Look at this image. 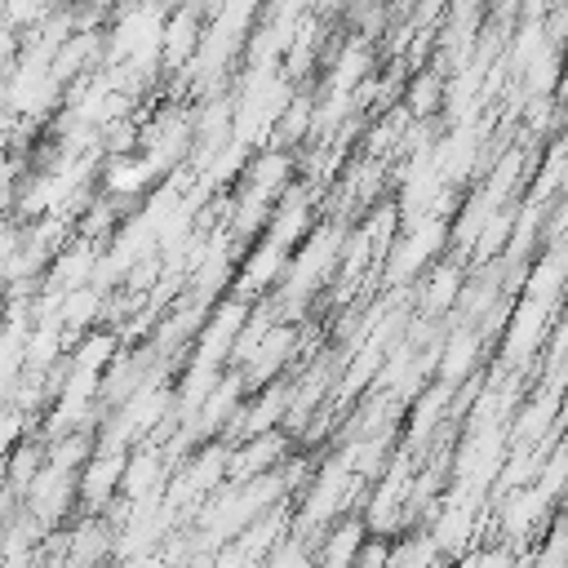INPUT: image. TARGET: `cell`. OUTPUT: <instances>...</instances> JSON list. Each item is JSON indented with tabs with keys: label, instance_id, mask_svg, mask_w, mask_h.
I'll return each mask as SVG.
<instances>
[{
	"label": "cell",
	"instance_id": "1",
	"mask_svg": "<svg viewBox=\"0 0 568 568\" xmlns=\"http://www.w3.org/2000/svg\"><path fill=\"white\" fill-rule=\"evenodd\" d=\"M124 462L129 448H93V457L75 470V501L84 515H102L115 497H120V479H124Z\"/></svg>",
	"mask_w": 568,
	"mask_h": 568
},
{
	"label": "cell",
	"instance_id": "2",
	"mask_svg": "<svg viewBox=\"0 0 568 568\" xmlns=\"http://www.w3.org/2000/svg\"><path fill=\"white\" fill-rule=\"evenodd\" d=\"M160 164L146 155V151H124V155H106L102 173H98V191L120 200L124 209H133L138 200L151 195V186L160 182Z\"/></svg>",
	"mask_w": 568,
	"mask_h": 568
},
{
	"label": "cell",
	"instance_id": "3",
	"mask_svg": "<svg viewBox=\"0 0 568 568\" xmlns=\"http://www.w3.org/2000/svg\"><path fill=\"white\" fill-rule=\"evenodd\" d=\"M288 453H293V435H288L284 426L262 430V435H248V439L231 444V453H226V479H231V484L257 479V475L275 470Z\"/></svg>",
	"mask_w": 568,
	"mask_h": 568
},
{
	"label": "cell",
	"instance_id": "4",
	"mask_svg": "<svg viewBox=\"0 0 568 568\" xmlns=\"http://www.w3.org/2000/svg\"><path fill=\"white\" fill-rule=\"evenodd\" d=\"M368 528L359 515H337L320 537H315V568H351Z\"/></svg>",
	"mask_w": 568,
	"mask_h": 568
},
{
	"label": "cell",
	"instance_id": "5",
	"mask_svg": "<svg viewBox=\"0 0 568 568\" xmlns=\"http://www.w3.org/2000/svg\"><path fill=\"white\" fill-rule=\"evenodd\" d=\"M413 284H422V315L435 320V315H444V311L457 306V293H462L466 280H462L457 257H435Z\"/></svg>",
	"mask_w": 568,
	"mask_h": 568
},
{
	"label": "cell",
	"instance_id": "6",
	"mask_svg": "<svg viewBox=\"0 0 568 568\" xmlns=\"http://www.w3.org/2000/svg\"><path fill=\"white\" fill-rule=\"evenodd\" d=\"M262 568H315V537H306V532H284V537L266 550Z\"/></svg>",
	"mask_w": 568,
	"mask_h": 568
},
{
	"label": "cell",
	"instance_id": "7",
	"mask_svg": "<svg viewBox=\"0 0 568 568\" xmlns=\"http://www.w3.org/2000/svg\"><path fill=\"white\" fill-rule=\"evenodd\" d=\"M18 173H22V164H18V155H13L9 133L0 129V186H13V182H18Z\"/></svg>",
	"mask_w": 568,
	"mask_h": 568
}]
</instances>
